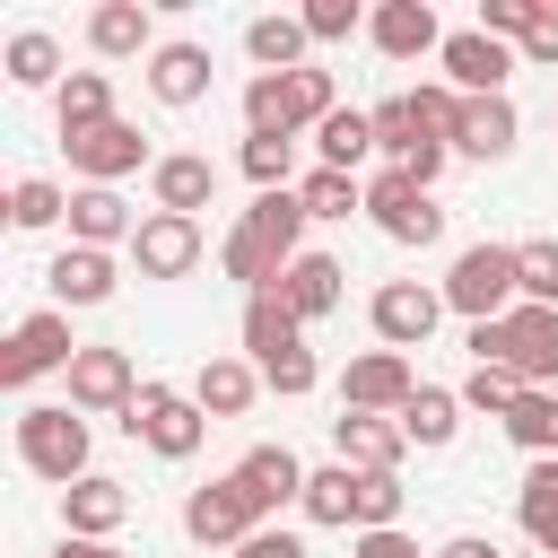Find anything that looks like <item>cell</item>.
Instances as JSON below:
<instances>
[{"label": "cell", "mask_w": 558, "mask_h": 558, "mask_svg": "<svg viewBox=\"0 0 558 558\" xmlns=\"http://www.w3.org/2000/svg\"><path fill=\"white\" fill-rule=\"evenodd\" d=\"M296 253H305V201H296V183L288 192H262L227 227V244H218V262H227V279H244V296H270Z\"/></svg>", "instance_id": "cell-1"}, {"label": "cell", "mask_w": 558, "mask_h": 558, "mask_svg": "<svg viewBox=\"0 0 558 558\" xmlns=\"http://www.w3.org/2000/svg\"><path fill=\"white\" fill-rule=\"evenodd\" d=\"M471 366L523 375V392H558V305H514L497 323H471Z\"/></svg>", "instance_id": "cell-2"}, {"label": "cell", "mask_w": 558, "mask_h": 558, "mask_svg": "<svg viewBox=\"0 0 558 558\" xmlns=\"http://www.w3.org/2000/svg\"><path fill=\"white\" fill-rule=\"evenodd\" d=\"M445 305H453L462 323L514 314V305H523V262H514V244H462L453 270H445Z\"/></svg>", "instance_id": "cell-3"}, {"label": "cell", "mask_w": 558, "mask_h": 558, "mask_svg": "<svg viewBox=\"0 0 558 558\" xmlns=\"http://www.w3.org/2000/svg\"><path fill=\"white\" fill-rule=\"evenodd\" d=\"M17 462H26L35 480H52V488L87 480V418H78L70 401H26V410H17Z\"/></svg>", "instance_id": "cell-4"}, {"label": "cell", "mask_w": 558, "mask_h": 558, "mask_svg": "<svg viewBox=\"0 0 558 558\" xmlns=\"http://www.w3.org/2000/svg\"><path fill=\"white\" fill-rule=\"evenodd\" d=\"M122 427H131L157 462H192L201 436H209V410H201L192 392H174V384H140V401L122 410Z\"/></svg>", "instance_id": "cell-5"}, {"label": "cell", "mask_w": 558, "mask_h": 558, "mask_svg": "<svg viewBox=\"0 0 558 558\" xmlns=\"http://www.w3.org/2000/svg\"><path fill=\"white\" fill-rule=\"evenodd\" d=\"M70 357H78V340H70V314H61V305H35V314H26V323L0 340V384L17 392V384H35V375H52V366L70 375Z\"/></svg>", "instance_id": "cell-6"}, {"label": "cell", "mask_w": 558, "mask_h": 558, "mask_svg": "<svg viewBox=\"0 0 558 558\" xmlns=\"http://www.w3.org/2000/svg\"><path fill=\"white\" fill-rule=\"evenodd\" d=\"M183 532L218 558V549H244V541L262 532V506H253V497H244V480L227 471V480H209V488H192V497H183Z\"/></svg>", "instance_id": "cell-7"}, {"label": "cell", "mask_w": 558, "mask_h": 558, "mask_svg": "<svg viewBox=\"0 0 558 558\" xmlns=\"http://www.w3.org/2000/svg\"><path fill=\"white\" fill-rule=\"evenodd\" d=\"M366 218H375L392 244H418V253L445 235V209H436V192H427V183H410V174H392V166L366 183Z\"/></svg>", "instance_id": "cell-8"}, {"label": "cell", "mask_w": 558, "mask_h": 558, "mask_svg": "<svg viewBox=\"0 0 558 558\" xmlns=\"http://www.w3.org/2000/svg\"><path fill=\"white\" fill-rule=\"evenodd\" d=\"M410 392H418V375H410V357H401V349H366V357H349V366H340V410L401 418V410H410Z\"/></svg>", "instance_id": "cell-9"}, {"label": "cell", "mask_w": 558, "mask_h": 558, "mask_svg": "<svg viewBox=\"0 0 558 558\" xmlns=\"http://www.w3.org/2000/svg\"><path fill=\"white\" fill-rule=\"evenodd\" d=\"M375 340L384 349H427V331L445 323V288H418V279H384L375 305H366Z\"/></svg>", "instance_id": "cell-10"}, {"label": "cell", "mask_w": 558, "mask_h": 558, "mask_svg": "<svg viewBox=\"0 0 558 558\" xmlns=\"http://www.w3.org/2000/svg\"><path fill=\"white\" fill-rule=\"evenodd\" d=\"M131 262L140 279H183L201 262V218H174V209H148L140 235H131Z\"/></svg>", "instance_id": "cell-11"}, {"label": "cell", "mask_w": 558, "mask_h": 558, "mask_svg": "<svg viewBox=\"0 0 558 558\" xmlns=\"http://www.w3.org/2000/svg\"><path fill=\"white\" fill-rule=\"evenodd\" d=\"M122 523H131V488H122V480L87 471V480L61 488V532H70V541H113Z\"/></svg>", "instance_id": "cell-12"}, {"label": "cell", "mask_w": 558, "mask_h": 558, "mask_svg": "<svg viewBox=\"0 0 558 558\" xmlns=\"http://www.w3.org/2000/svg\"><path fill=\"white\" fill-rule=\"evenodd\" d=\"M445 87H462V96H506V70H514V52L497 44V35H480V26H462V35H445Z\"/></svg>", "instance_id": "cell-13"}, {"label": "cell", "mask_w": 558, "mask_h": 558, "mask_svg": "<svg viewBox=\"0 0 558 558\" xmlns=\"http://www.w3.org/2000/svg\"><path fill=\"white\" fill-rule=\"evenodd\" d=\"M70 148V166L87 174V183H122V174H140V166H157L148 157V140H140V122H105V131H87V140H61Z\"/></svg>", "instance_id": "cell-14"}, {"label": "cell", "mask_w": 558, "mask_h": 558, "mask_svg": "<svg viewBox=\"0 0 558 558\" xmlns=\"http://www.w3.org/2000/svg\"><path fill=\"white\" fill-rule=\"evenodd\" d=\"M44 288H52V305L70 314V305H105L113 288H122V262L113 253H96V244H61L52 253V270H44Z\"/></svg>", "instance_id": "cell-15"}, {"label": "cell", "mask_w": 558, "mask_h": 558, "mask_svg": "<svg viewBox=\"0 0 558 558\" xmlns=\"http://www.w3.org/2000/svg\"><path fill=\"white\" fill-rule=\"evenodd\" d=\"M131 401H140L131 349H78L70 357V410H131Z\"/></svg>", "instance_id": "cell-16"}, {"label": "cell", "mask_w": 558, "mask_h": 558, "mask_svg": "<svg viewBox=\"0 0 558 558\" xmlns=\"http://www.w3.org/2000/svg\"><path fill=\"white\" fill-rule=\"evenodd\" d=\"M235 480H244V497L262 506V523L279 514V506H305V462L288 453V445H244V462H235Z\"/></svg>", "instance_id": "cell-17"}, {"label": "cell", "mask_w": 558, "mask_h": 558, "mask_svg": "<svg viewBox=\"0 0 558 558\" xmlns=\"http://www.w3.org/2000/svg\"><path fill=\"white\" fill-rule=\"evenodd\" d=\"M331 453H340L349 471H401L410 436H401V418H366V410H340V418H331Z\"/></svg>", "instance_id": "cell-18"}, {"label": "cell", "mask_w": 558, "mask_h": 558, "mask_svg": "<svg viewBox=\"0 0 558 558\" xmlns=\"http://www.w3.org/2000/svg\"><path fill=\"white\" fill-rule=\"evenodd\" d=\"M366 35H375V52H384V61L445 52V26H436V9H427V0H384V9L366 17Z\"/></svg>", "instance_id": "cell-19"}, {"label": "cell", "mask_w": 558, "mask_h": 558, "mask_svg": "<svg viewBox=\"0 0 558 558\" xmlns=\"http://www.w3.org/2000/svg\"><path fill=\"white\" fill-rule=\"evenodd\" d=\"M131 235H140V218H131V201H122L113 183H78V192H70V244L113 253V244H131Z\"/></svg>", "instance_id": "cell-20"}, {"label": "cell", "mask_w": 558, "mask_h": 558, "mask_svg": "<svg viewBox=\"0 0 558 558\" xmlns=\"http://www.w3.org/2000/svg\"><path fill=\"white\" fill-rule=\"evenodd\" d=\"M87 44H96V61L157 52V17H148L140 0H96V9H87Z\"/></svg>", "instance_id": "cell-21"}, {"label": "cell", "mask_w": 558, "mask_h": 558, "mask_svg": "<svg viewBox=\"0 0 558 558\" xmlns=\"http://www.w3.org/2000/svg\"><path fill=\"white\" fill-rule=\"evenodd\" d=\"M148 96L174 105V113L201 105V96H209V44H157V52H148Z\"/></svg>", "instance_id": "cell-22"}, {"label": "cell", "mask_w": 558, "mask_h": 558, "mask_svg": "<svg viewBox=\"0 0 558 558\" xmlns=\"http://www.w3.org/2000/svg\"><path fill=\"white\" fill-rule=\"evenodd\" d=\"M514 131H523V122H514V96H462L453 157H480V166H488V157H506V148H514Z\"/></svg>", "instance_id": "cell-23"}, {"label": "cell", "mask_w": 558, "mask_h": 558, "mask_svg": "<svg viewBox=\"0 0 558 558\" xmlns=\"http://www.w3.org/2000/svg\"><path fill=\"white\" fill-rule=\"evenodd\" d=\"M148 192H157V209L201 218V209H209V192H218V166H209V157H192V148H174V157H157V166H148Z\"/></svg>", "instance_id": "cell-24"}, {"label": "cell", "mask_w": 558, "mask_h": 558, "mask_svg": "<svg viewBox=\"0 0 558 558\" xmlns=\"http://www.w3.org/2000/svg\"><path fill=\"white\" fill-rule=\"evenodd\" d=\"M340 279H349V270H340L331 253H296L288 279H279V296H288L296 323H323V314H340Z\"/></svg>", "instance_id": "cell-25"}, {"label": "cell", "mask_w": 558, "mask_h": 558, "mask_svg": "<svg viewBox=\"0 0 558 558\" xmlns=\"http://www.w3.org/2000/svg\"><path fill=\"white\" fill-rule=\"evenodd\" d=\"M253 392H262V366H244V357H201V375H192V401L209 410V427L218 418H244Z\"/></svg>", "instance_id": "cell-26"}, {"label": "cell", "mask_w": 558, "mask_h": 558, "mask_svg": "<svg viewBox=\"0 0 558 558\" xmlns=\"http://www.w3.org/2000/svg\"><path fill=\"white\" fill-rule=\"evenodd\" d=\"M244 52H253V70L262 78H288V70H305V52H314V35H305V17H253L244 26Z\"/></svg>", "instance_id": "cell-27"}, {"label": "cell", "mask_w": 558, "mask_h": 558, "mask_svg": "<svg viewBox=\"0 0 558 558\" xmlns=\"http://www.w3.org/2000/svg\"><path fill=\"white\" fill-rule=\"evenodd\" d=\"M52 122H61V140L105 131V122H113V87H105V70H70L61 96H52Z\"/></svg>", "instance_id": "cell-28"}, {"label": "cell", "mask_w": 558, "mask_h": 558, "mask_svg": "<svg viewBox=\"0 0 558 558\" xmlns=\"http://www.w3.org/2000/svg\"><path fill=\"white\" fill-rule=\"evenodd\" d=\"M244 349H253V366H270V357H288V349H305V323L288 314V296L270 288V296H244Z\"/></svg>", "instance_id": "cell-29"}, {"label": "cell", "mask_w": 558, "mask_h": 558, "mask_svg": "<svg viewBox=\"0 0 558 558\" xmlns=\"http://www.w3.org/2000/svg\"><path fill=\"white\" fill-rule=\"evenodd\" d=\"M375 157V113H357V105H340L323 131H314V166H331V174H357Z\"/></svg>", "instance_id": "cell-30"}, {"label": "cell", "mask_w": 558, "mask_h": 558, "mask_svg": "<svg viewBox=\"0 0 558 558\" xmlns=\"http://www.w3.org/2000/svg\"><path fill=\"white\" fill-rule=\"evenodd\" d=\"M514 514H523V532L541 541V558H558V453L523 471V488H514Z\"/></svg>", "instance_id": "cell-31"}, {"label": "cell", "mask_w": 558, "mask_h": 558, "mask_svg": "<svg viewBox=\"0 0 558 558\" xmlns=\"http://www.w3.org/2000/svg\"><path fill=\"white\" fill-rule=\"evenodd\" d=\"M453 427H462V392L418 384V392H410V410H401V436H410V445H453Z\"/></svg>", "instance_id": "cell-32"}, {"label": "cell", "mask_w": 558, "mask_h": 558, "mask_svg": "<svg viewBox=\"0 0 558 558\" xmlns=\"http://www.w3.org/2000/svg\"><path fill=\"white\" fill-rule=\"evenodd\" d=\"M0 61H9V78H17V87H52V96H61V44H52L44 26H17Z\"/></svg>", "instance_id": "cell-33"}, {"label": "cell", "mask_w": 558, "mask_h": 558, "mask_svg": "<svg viewBox=\"0 0 558 558\" xmlns=\"http://www.w3.org/2000/svg\"><path fill=\"white\" fill-rule=\"evenodd\" d=\"M497 427H506V436H514L532 462H549V453H558V392H523V401H514Z\"/></svg>", "instance_id": "cell-34"}, {"label": "cell", "mask_w": 558, "mask_h": 558, "mask_svg": "<svg viewBox=\"0 0 558 558\" xmlns=\"http://www.w3.org/2000/svg\"><path fill=\"white\" fill-rule=\"evenodd\" d=\"M305 523H357V471L349 462H323L305 480Z\"/></svg>", "instance_id": "cell-35"}, {"label": "cell", "mask_w": 558, "mask_h": 558, "mask_svg": "<svg viewBox=\"0 0 558 558\" xmlns=\"http://www.w3.org/2000/svg\"><path fill=\"white\" fill-rule=\"evenodd\" d=\"M296 201H305V218H349V209H366V183H357V174L314 166V174L296 183Z\"/></svg>", "instance_id": "cell-36"}, {"label": "cell", "mask_w": 558, "mask_h": 558, "mask_svg": "<svg viewBox=\"0 0 558 558\" xmlns=\"http://www.w3.org/2000/svg\"><path fill=\"white\" fill-rule=\"evenodd\" d=\"M61 218H70V192H61V183H44V174L9 183V227L35 235V227H61Z\"/></svg>", "instance_id": "cell-37"}, {"label": "cell", "mask_w": 558, "mask_h": 558, "mask_svg": "<svg viewBox=\"0 0 558 558\" xmlns=\"http://www.w3.org/2000/svg\"><path fill=\"white\" fill-rule=\"evenodd\" d=\"M357 532H401V471H357Z\"/></svg>", "instance_id": "cell-38"}, {"label": "cell", "mask_w": 558, "mask_h": 558, "mask_svg": "<svg viewBox=\"0 0 558 558\" xmlns=\"http://www.w3.org/2000/svg\"><path fill=\"white\" fill-rule=\"evenodd\" d=\"M410 113L427 122V140H445V148H453V122H462V87H445V78H418V87H410Z\"/></svg>", "instance_id": "cell-39"}, {"label": "cell", "mask_w": 558, "mask_h": 558, "mask_svg": "<svg viewBox=\"0 0 558 558\" xmlns=\"http://www.w3.org/2000/svg\"><path fill=\"white\" fill-rule=\"evenodd\" d=\"M523 401V375H506V366H471L462 375V410H488V418H506Z\"/></svg>", "instance_id": "cell-40"}, {"label": "cell", "mask_w": 558, "mask_h": 558, "mask_svg": "<svg viewBox=\"0 0 558 558\" xmlns=\"http://www.w3.org/2000/svg\"><path fill=\"white\" fill-rule=\"evenodd\" d=\"M514 262H523V305H558V235L514 244Z\"/></svg>", "instance_id": "cell-41"}, {"label": "cell", "mask_w": 558, "mask_h": 558, "mask_svg": "<svg viewBox=\"0 0 558 558\" xmlns=\"http://www.w3.org/2000/svg\"><path fill=\"white\" fill-rule=\"evenodd\" d=\"M296 17H305V35H314V44H349V35L366 26V9H357V0H305Z\"/></svg>", "instance_id": "cell-42"}, {"label": "cell", "mask_w": 558, "mask_h": 558, "mask_svg": "<svg viewBox=\"0 0 558 558\" xmlns=\"http://www.w3.org/2000/svg\"><path fill=\"white\" fill-rule=\"evenodd\" d=\"M244 174H253L262 192H288V174H296V140H244Z\"/></svg>", "instance_id": "cell-43"}, {"label": "cell", "mask_w": 558, "mask_h": 558, "mask_svg": "<svg viewBox=\"0 0 558 558\" xmlns=\"http://www.w3.org/2000/svg\"><path fill=\"white\" fill-rule=\"evenodd\" d=\"M532 17H541V0H480V35H497V44H523Z\"/></svg>", "instance_id": "cell-44"}, {"label": "cell", "mask_w": 558, "mask_h": 558, "mask_svg": "<svg viewBox=\"0 0 558 558\" xmlns=\"http://www.w3.org/2000/svg\"><path fill=\"white\" fill-rule=\"evenodd\" d=\"M514 61H532V70H558V9L541 0V17H532V35L514 44Z\"/></svg>", "instance_id": "cell-45"}, {"label": "cell", "mask_w": 558, "mask_h": 558, "mask_svg": "<svg viewBox=\"0 0 558 558\" xmlns=\"http://www.w3.org/2000/svg\"><path fill=\"white\" fill-rule=\"evenodd\" d=\"M235 558H305V541H296L288 523H262V532H253V541H244Z\"/></svg>", "instance_id": "cell-46"}, {"label": "cell", "mask_w": 558, "mask_h": 558, "mask_svg": "<svg viewBox=\"0 0 558 558\" xmlns=\"http://www.w3.org/2000/svg\"><path fill=\"white\" fill-rule=\"evenodd\" d=\"M349 558H418V541H410V532H357Z\"/></svg>", "instance_id": "cell-47"}, {"label": "cell", "mask_w": 558, "mask_h": 558, "mask_svg": "<svg viewBox=\"0 0 558 558\" xmlns=\"http://www.w3.org/2000/svg\"><path fill=\"white\" fill-rule=\"evenodd\" d=\"M436 558H506V549H497V541H488V532H453V541H445V549H436Z\"/></svg>", "instance_id": "cell-48"}, {"label": "cell", "mask_w": 558, "mask_h": 558, "mask_svg": "<svg viewBox=\"0 0 558 558\" xmlns=\"http://www.w3.org/2000/svg\"><path fill=\"white\" fill-rule=\"evenodd\" d=\"M52 558H131V549H113V541H70V532H61V549H52Z\"/></svg>", "instance_id": "cell-49"}]
</instances>
